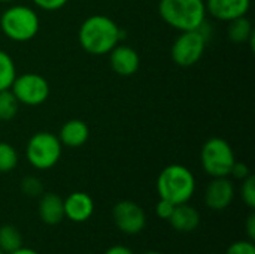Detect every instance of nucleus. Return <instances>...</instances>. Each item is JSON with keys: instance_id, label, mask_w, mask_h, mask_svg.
Listing matches in <instances>:
<instances>
[{"instance_id": "obj_20", "label": "nucleus", "mask_w": 255, "mask_h": 254, "mask_svg": "<svg viewBox=\"0 0 255 254\" xmlns=\"http://www.w3.org/2000/svg\"><path fill=\"white\" fill-rule=\"evenodd\" d=\"M18 106H19V102L13 96L10 88L0 91V120L1 121L12 120L18 114Z\"/></svg>"}, {"instance_id": "obj_7", "label": "nucleus", "mask_w": 255, "mask_h": 254, "mask_svg": "<svg viewBox=\"0 0 255 254\" xmlns=\"http://www.w3.org/2000/svg\"><path fill=\"white\" fill-rule=\"evenodd\" d=\"M205 48H206V36L202 31V28L182 31L172 46L170 51L172 60L178 66L190 67L202 58Z\"/></svg>"}, {"instance_id": "obj_16", "label": "nucleus", "mask_w": 255, "mask_h": 254, "mask_svg": "<svg viewBox=\"0 0 255 254\" xmlns=\"http://www.w3.org/2000/svg\"><path fill=\"white\" fill-rule=\"evenodd\" d=\"M88 136L90 129L82 120H69L63 124L58 139L61 145H66L69 148H78L88 141Z\"/></svg>"}, {"instance_id": "obj_32", "label": "nucleus", "mask_w": 255, "mask_h": 254, "mask_svg": "<svg viewBox=\"0 0 255 254\" xmlns=\"http://www.w3.org/2000/svg\"><path fill=\"white\" fill-rule=\"evenodd\" d=\"M1 3H7V1H13V0H0Z\"/></svg>"}, {"instance_id": "obj_24", "label": "nucleus", "mask_w": 255, "mask_h": 254, "mask_svg": "<svg viewBox=\"0 0 255 254\" xmlns=\"http://www.w3.org/2000/svg\"><path fill=\"white\" fill-rule=\"evenodd\" d=\"M226 254H255L254 241H250V240L236 241L227 249Z\"/></svg>"}, {"instance_id": "obj_29", "label": "nucleus", "mask_w": 255, "mask_h": 254, "mask_svg": "<svg viewBox=\"0 0 255 254\" xmlns=\"http://www.w3.org/2000/svg\"><path fill=\"white\" fill-rule=\"evenodd\" d=\"M105 254H134V253H133L128 247H126V246H114V247L108 249Z\"/></svg>"}, {"instance_id": "obj_26", "label": "nucleus", "mask_w": 255, "mask_h": 254, "mask_svg": "<svg viewBox=\"0 0 255 254\" xmlns=\"http://www.w3.org/2000/svg\"><path fill=\"white\" fill-rule=\"evenodd\" d=\"M36 6L43 10H58L61 9L69 0H33Z\"/></svg>"}, {"instance_id": "obj_17", "label": "nucleus", "mask_w": 255, "mask_h": 254, "mask_svg": "<svg viewBox=\"0 0 255 254\" xmlns=\"http://www.w3.org/2000/svg\"><path fill=\"white\" fill-rule=\"evenodd\" d=\"M229 22H230V25H229L227 33H229L230 40H233L236 43H245L253 36H255L254 27L247 16H239V18L232 19Z\"/></svg>"}, {"instance_id": "obj_13", "label": "nucleus", "mask_w": 255, "mask_h": 254, "mask_svg": "<svg viewBox=\"0 0 255 254\" xmlns=\"http://www.w3.org/2000/svg\"><path fill=\"white\" fill-rule=\"evenodd\" d=\"M206 12L221 21H232L245 16L250 10L251 0H208L205 1Z\"/></svg>"}, {"instance_id": "obj_30", "label": "nucleus", "mask_w": 255, "mask_h": 254, "mask_svg": "<svg viewBox=\"0 0 255 254\" xmlns=\"http://www.w3.org/2000/svg\"><path fill=\"white\" fill-rule=\"evenodd\" d=\"M9 254H39L36 250H33V249H28V247H19L18 250H15V252H12V253Z\"/></svg>"}, {"instance_id": "obj_28", "label": "nucleus", "mask_w": 255, "mask_h": 254, "mask_svg": "<svg viewBox=\"0 0 255 254\" xmlns=\"http://www.w3.org/2000/svg\"><path fill=\"white\" fill-rule=\"evenodd\" d=\"M245 231H247V235H248V240L250 241H254L255 240V214L251 213L247 219V223H245Z\"/></svg>"}, {"instance_id": "obj_12", "label": "nucleus", "mask_w": 255, "mask_h": 254, "mask_svg": "<svg viewBox=\"0 0 255 254\" xmlns=\"http://www.w3.org/2000/svg\"><path fill=\"white\" fill-rule=\"evenodd\" d=\"M109 61L114 72L121 76H131L137 72L140 64L139 54L127 45H117L109 52Z\"/></svg>"}, {"instance_id": "obj_11", "label": "nucleus", "mask_w": 255, "mask_h": 254, "mask_svg": "<svg viewBox=\"0 0 255 254\" xmlns=\"http://www.w3.org/2000/svg\"><path fill=\"white\" fill-rule=\"evenodd\" d=\"M94 213V202L84 192H73L64 199V217L75 223L87 222Z\"/></svg>"}, {"instance_id": "obj_31", "label": "nucleus", "mask_w": 255, "mask_h": 254, "mask_svg": "<svg viewBox=\"0 0 255 254\" xmlns=\"http://www.w3.org/2000/svg\"><path fill=\"white\" fill-rule=\"evenodd\" d=\"M143 254H163V253H160V252H146V253H143Z\"/></svg>"}, {"instance_id": "obj_27", "label": "nucleus", "mask_w": 255, "mask_h": 254, "mask_svg": "<svg viewBox=\"0 0 255 254\" xmlns=\"http://www.w3.org/2000/svg\"><path fill=\"white\" fill-rule=\"evenodd\" d=\"M230 175H233L236 180H241V181H244L247 177H250V175H251V172H250V168H248V165H245V163H241V162H235V165H233V168H232V172H230Z\"/></svg>"}, {"instance_id": "obj_3", "label": "nucleus", "mask_w": 255, "mask_h": 254, "mask_svg": "<svg viewBox=\"0 0 255 254\" xmlns=\"http://www.w3.org/2000/svg\"><path fill=\"white\" fill-rule=\"evenodd\" d=\"M157 192L160 199L169 201L173 205L187 204L196 192V178L188 168L169 165L157 178Z\"/></svg>"}, {"instance_id": "obj_6", "label": "nucleus", "mask_w": 255, "mask_h": 254, "mask_svg": "<svg viewBox=\"0 0 255 254\" xmlns=\"http://www.w3.org/2000/svg\"><path fill=\"white\" fill-rule=\"evenodd\" d=\"M61 142L60 139L49 132L34 133L25 148V156L28 163L40 171L54 168L61 157Z\"/></svg>"}, {"instance_id": "obj_14", "label": "nucleus", "mask_w": 255, "mask_h": 254, "mask_svg": "<svg viewBox=\"0 0 255 254\" xmlns=\"http://www.w3.org/2000/svg\"><path fill=\"white\" fill-rule=\"evenodd\" d=\"M39 217L48 226H57L64 219V199L55 193H46L39 201Z\"/></svg>"}, {"instance_id": "obj_18", "label": "nucleus", "mask_w": 255, "mask_h": 254, "mask_svg": "<svg viewBox=\"0 0 255 254\" xmlns=\"http://www.w3.org/2000/svg\"><path fill=\"white\" fill-rule=\"evenodd\" d=\"M22 247V237L21 232L13 226H1L0 228V250L4 254L12 253Z\"/></svg>"}, {"instance_id": "obj_8", "label": "nucleus", "mask_w": 255, "mask_h": 254, "mask_svg": "<svg viewBox=\"0 0 255 254\" xmlns=\"http://www.w3.org/2000/svg\"><path fill=\"white\" fill-rule=\"evenodd\" d=\"M10 91L19 103L37 106L48 99L49 84L43 76L37 73H22L13 79Z\"/></svg>"}, {"instance_id": "obj_1", "label": "nucleus", "mask_w": 255, "mask_h": 254, "mask_svg": "<svg viewBox=\"0 0 255 254\" xmlns=\"http://www.w3.org/2000/svg\"><path fill=\"white\" fill-rule=\"evenodd\" d=\"M121 34L123 31L112 18L106 15H91L81 24L79 43L88 54L105 55L118 45Z\"/></svg>"}, {"instance_id": "obj_23", "label": "nucleus", "mask_w": 255, "mask_h": 254, "mask_svg": "<svg viewBox=\"0 0 255 254\" xmlns=\"http://www.w3.org/2000/svg\"><path fill=\"white\" fill-rule=\"evenodd\" d=\"M21 190H22L24 195L36 198V196H40V193L43 192V186H42L39 178H36V177H25L21 181Z\"/></svg>"}, {"instance_id": "obj_22", "label": "nucleus", "mask_w": 255, "mask_h": 254, "mask_svg": "<svg viewBox=\"0 0 255 254\" xmlns=\"http://www.w3.org/2000/svg\"><path fill=\"white\" fill-rule=\"evenodd\" d=\"M241 196L244 204L250 208L254 210L255 208V178L253 175L247 177L242 181V187H241Z\"/></svg>"}, {"instance_id": "obj_19", "label": "nucleus", "mask_w": 255, "mask_h": 254, "mask_svg": "<svg viewBox=\"0 0 255 254\" xmlns=\"http://www.w3.org/2000/svg\"><path fill=\"white\" fill-rule=\"evenodd\" d=\"M16 78V67L10 55L0 49V91L9 90Z\"/></svg>"}, {"instance_id": "obj_2", "label": "nucleus", "mask_w": 255, "mask_h": 254, "mask_svg": "<svg viewBox=\"0 0 255 254\" xmlns=\"http://www.w3.org/2000/svg\"><path fill=\"white\" fill-rule=\"evenodd\" d=\"M160 16L166 24L179 30H199L205 24V0H160Z\"/></svg>"}, {"instance_id": "obj_25", "label": "nucleus", "mask_w": 255, "mask_h": 254, "mask_svg": "<svg viewBox=\"0 0 255 254\" xmlns=\"http://www.w3.org/2000/svg\"><path fill=\"white\" fill-rule=\"evenodd\" d=\"M173 210H175V205L169 201H164V199H160L155 205V214H157V217H160L163 220H169Z\"/></svg>"}, {"instance_id": "obj_15", "label": "nucleus", "mask_w": 255, "mask_h": 254, "mask_svg": "<svg viewBox=\"0 0 255 254\" xmlns=\"http://www.w3.org/2000/svg\"><path fill=\"white\" fill-rule=\"evenodd\" d=\"M167 222L178 232H193L200 225V214L194 207L188 205V202L179 204L175 205V210Z\"/></svg>"}, {"instance_id": "obj_9", "label": "nucleus", "mask_w": 255, "mask_h": 254, "mask_svg": "<svg viewBox=\"0 0 255 254\" xmlns=\"http://www.w3.org/2000/svg\"><path fill=\"white\" fill-rule=\"evenodd\" d=\"M115 226L126 235H137L146 226V214L133 201H121L112 210Z\"/></svg>"}, {"instance_id": "obj_10", "label": "nucleus", "mask_w": 255, "mask_h": 254, "mask_svg": "<svg viewBox=\"0 0 255 254\" xmlns=\"http://www.w3.org/2000/svg\"><path fill=\"white\" fill-rule=\"evenodd\" d=\"M235 199V186L229 177L212 178L205 192V204L212 211H223Z\"/></svg>"}, {"instance_id": "obj_4", "label": "nucleus", "mask_w": 255, "mask_h": 254, "mask_svg": "<svg viewBox=\"0 0 255 254\" xmlns=\"http://www.w3.org/2000/svg\"><path fill=\"white\" fill-rule=\"evenodd\" d=\"M39 27V16L28 6H10L0 16L1 31L13 42H27L33 39L37 34Z\"/></svg>"}, {"instance_id": "obj_33", "label": "nucleus", "mask_w": 255, "mask_h": 254, "mask_svg": "<svg viewBox=\"0 0 255 254\" xmlns=\"http://www.w3.org/2000/svg\"><path fill=\"white\" fill-rule=\"evenodd\" d=\"M0 254H4V253H3V252H1V250H0Z\"/></svg>"}, {"instance_id": "obj_5", "label": "nucleus", "mask_w": 255, "mask_h": 254, "mask_svg": "<svg viewBox=\"0 0 255 254\" xmlns=\"http://www.w3.org/2000/svg\"><path fill=\"white\" fill-rule=\"evenodd\" d=\"M202 168L212 178L229 177L236 162L232 145L223 138L208 139L200 153Z\"/></svg>"}, {"instance_id": "obj_21", "label": "nucleus", "mask_w": 255, "mask_h": 254, "mask_svg": "<svg viewBox=\"0 0 255 254\" xmlns=\"http://www.w3.org/2000/svg\"><path fill=\"white\" fill-rule=\"evenodd\" d=\"M16 165H18L16 150L7 142H0V172L1 174L10 172L16 168Z\"/></svg>"}]
</instances>
